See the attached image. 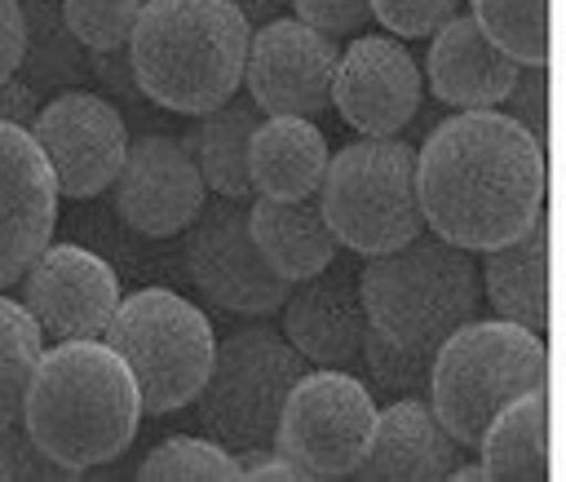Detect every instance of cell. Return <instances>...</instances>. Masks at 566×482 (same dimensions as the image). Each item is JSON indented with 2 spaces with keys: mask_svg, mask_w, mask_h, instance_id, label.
<instances>
[{
  "mask_svg": "<svg viewBox=\"0 0 566 482\" xmlns=\"http://www.w3.org/2000/svg\"><path fill=\"white\" fill-rule=\"evenodd\" d=\"M548 195L544 146L504 111H455L416 150V199L429 234L491 252L517 239Z\"/></svg>",
  "mask_w": 566,
  "mask_h": 482,
  "instance_id": "1",
  "label": "cell"
},
{
  "mask_svg": "<svg viewBox=\"0 0 566 482\" xmlns=\"http://www.w3.org/2000/svg\"><path fill=\"white\" fill-rule=\"evenodd\" d=\"M137 420V380L106 340L40 349L22 394V425L57 464L75 473L111 464L133 442Z\"/></svg>",
  "mask_w": 566,
  "mask_h": 482,
  "instance_id": "2",
  "label": "cell"
},
{
  "mask_svg": "<svg viewBox=\"0 0 566 482\" xmlns=\"http://www.w3.org/2000/svg\"><path fill=\"white\" fill-rule=\"evenodd\" d=\"M252 27L230 0H142L128 35L133 80L172 115H208L243 84Z\"/></svg>",
  "mask_w": 566,
  "mask_h": 482,
  "instance_id": "3",
  "label": "cell"
},
{
  "mask_svg": "<svg viewBox=\"0 0 566 482\" xmlns=\"http://www.w3.org/2000/svg\"><path fill=\"white\" fill-rule=\"evenodd\" d=\"M358 296L367 327L411 349H438L442 336L478 318L482 279L473 252L420 230L402 248L367 256L358 270Z\"/></svg>",
  "mask_w": 566,
  "mask_h": 482,
  "instance_id": "4",
  "label": "cell"
},
{
  "mask_svg": "<svg viewBox=\"0 0 566 482\" xmlns=\"http://www.w3.org/2000/svg\"><path fill=\"white\" fill-rule=\"evenodd\" d=\"M526 389H548L544 336L509 318H469L438 340L424 398L460 447H478L491 416Z\"/></svg>",
  "mask_w": 566,
  "mask_h": 482,
  "instance_id": "5",
  "label": "cell"
},
{
  "mask_svg": "<svg viewBox=\"0 0 566 482\" xmlns=\"http://www.w3.org/2000/svg\"><path fill=\"white\" fill-rule=\"evenodd\" d=\"M318 208L340 248L380 256L424 230L416 199V146L402 137H363L327 155Z\"/></svg>",
  "mask_w": 566,
  "mask_h": 482,
  "instance_id": "6",
  "label": "cell"
},
{
  "mask_svg": "<svg viewBox=\"0 0 566 482\" xmlns=\"http://www.w3.org/2000/svg\"><path fill=\"white\" fill-rule=\"evenodd\" d=\"M102 340L128 363L146 416H168L195 402L217 354L208 314L168 287L119 296Z\"/></svg>",
  "mask_w": 566,
  "mask_h": 482,
  "instance_id": "7",
  "label": "cell"
},
{
  "mask_svg": "<svg viewBox=\"0 0 566 482\" xmlns=\"http://www.w3.org/2000/svg\"><path fill=\"white\" fill-rule=\"evenodd\" d=\"M305 371L310 363L274 327H243L226 336L212 354L203 389L195 394L203 433L226 451L270 447L283 398Z\"/></svg>",
  "mask_w": 566,
  "mask_h": 482,
  "instance_id": "8",
  "label": "cell"
},
{
  "mask_svg": "<svg viewBox=\"0 0 566 482\" xmlns=\"http://www.w3.org/2000/svg\"><path fill=\"white\" fill-rule=\"evenodd\" d=\"M376 429V398L358 371L314 367L283 398L270 447L292 464L296 482L349 478Z\"/></svg>",
  "mask_w": 566,
  "mask_h": 482,
  "instance_id": "9",
  "label": "cell"
},
{
  "mask_svg": "<svg viewBox=\"0 0 566 482\" xmlns=\"http://www.w3.org/2000/svg\"><path fill=\"white\" fill-rule=\"evenodd\" d=\"M186 265L195 287L230 310V314H274L287 296L292 283H283L256 252L252 234H248V199H230V195H212V203L203 199V208L195 212V221L186 226Z\"/></svg>",
  "mask_w": 566,
  "mask_h": 482,
  "instance_id": "10",
  "label": "cell"
},
{
  "mask_svg": "<svg viewBox=\"0 0 566 482\" xmlns=\"http://www.w3.org/2000/svg\"><path fill=\"white\" fill-rule=\"evenodd\" d=\"M27 133L40 146L57 195H71V199L102 195L115 181L128 150L124 115L115 111L111 97L88 88H66L40 102Z\"/></svg>",
  "mask_w": 566,
  "mask_h": 482,
  "instance_id": "11",
  "label": "cell"
},
{
  "mask_svg": "<svg viewBox=\"0 0 566 482\" xmlns=\"http://www.w3.org/2000/svg\"><path fill=\"white\" fill-rule=\"evenodd\" d=\"M336 40L305 27L301 18H274L252 27L243 84L261 115H301L323 119L332 111V75H336Z\"/></svg>",
  "mask_w": 566,
  "mask_h": 482,
  "instance_id": "12",
  "label": "cell"
},
{
  "mask_svg": "<svg viewBox=\"0 0 566 482\" xmlns=\"http://www.w3.org/2000/svg\"><path fill=\"white\" fill-rule=\"evenodd\" d=\"M424 75L398 35H354L332 75V111L363 137H398L420 111Z\"/></svg>",
  "mask_w": 566,
  "mask_h": 482,
  "instance_id": "13",
  "label": "cell"
},
{
  "mask_svg": "<svg viewBox=\"0 0 566 482\" xmlns=\"http://www.w3.org/2000/svg\"><path fill=\"white\" fill-rule=\"evenodd\" d=\"M18 287H22L27 314L53 340H102L119 305L115 270L80 243H49L27 265Z\"/></svg>",
  "mask_w": 566,
  "mask_h": 482,
  "instance_id": "14",
  "label": "cell"
},
{
  "mask_svg": "<svg viewBox=\"0 0 566 482\" xmlns=\"http://www.w3.org/2000/svg\"><path fill=\"white\" fill-rule=\"evenodd\" d=\"M111 186H115V212L137 234H150V239H168L186 230L208 199V186L190 150L164 133L128 142L124 164Z\"/></svg>",
  "mask_w": 566,
  "mask_h": 482,
  "instance_id": "15",
  "label": "cell"
},
{
  "mask_svg": "<svg viewBox=\"0 0 566 482\" xmlns=\"http://www.w3.org/2000/svg\"><path fill=\"white\" fill-rule=\"evenodd\" d=\"M279 310H283V336L310 367H332V371L363 367L367 310L358 296V274L345 261L332 256L318 274L292 283Z\"/></svg>",
  "mask_w": 566,
  "mask_h": 482,
  "instance_id": "16",
  "label": "cell"
},
{
  "mask_svg": "<svg viewBox=\"0 0 566 482\" xmlns=\"http://www.w3.org/2000/svg\"><path fill=\"white\" fill-rule=\"evenodd\" d=\"M57 221L53 172L22 124L0 119V292L49 248Z\"/></svg>",
  "mask_w": 566,
  "mask_h": 482,
  "instance_id": "17",
  "label": "cell"
},
{
  "mask_svg": "<svg viewBox=\"0 0 566 482\" xmlns=\"http://www.w3.org/2000/svg\"><path fill=\"white\" fill-rule=\"evenodd\" d=\"M460 460V442L447 433L429 398H389L376 411L371 442L349 478L358 482H438Z\"/></svg>",
  "mask_w": 566,
  "mask_h": 482,
  "instance_id": "18",
  "label": "cell"
},
{
  "mask_svg": "<svg viewBox=\"0 0 566 482\" xmlns=\"http://www.w3.org/2000/svg\"><path fill=\"white\" fill-rule=\"evenodd\" d=\"M517 66L522 62H513L500 44H491L482 35V27L473 22V13L447 18L429 35V53H424V80H429L433 97L442 106H451V111H486V106H500V97L509 93Z\"/></svg>",
  "mask_w": 566,
  "mask_h": 482,
  "instance_id": "19",
  "label": "cell"
},
{
  "mask_svg": "<svg viewBox=\"0 0 566 482\" xmlns=\"http://www.w3.org/2000/svg\"><path fill=\"white\" fill-rule=\"evenodd\" d=\"M327 137L314 119L301 115H261L248 142V177L256 195L270 199H310L327 172Z\"/></svg>",
  "mask_w": 566,
  "mask_h": 482,
  "instance_id": "20",
  "label": "cell"
},
{
  "mask_svg": "<svg viewBox=\"0 0 566 482\" xmlns=\"http://www.w3.org/2000/svg\"><path fill=\"white\" fill-rule=\"evenodd\" d=\"M248 234H252L261 261L283 283H301V279L318 274L340 252V243H336L323 208L310 203V199H270V195H256L248 203Z\"/></svg>",
  "mask_w": 566,
  "mask_h": 482,
  "instance_id": "21",
  "label": "cell"
},
{
  "mask_svg": "<svg viewBox=\"0 0 566 482\" xmlns=\"http://www.w3.org/2000/svg\"><path fill=\"white\" fill-rule=\"evenodd\" d=\"M482 292L500 318L544 336L548 327V217L539 212L517 239L482 252Z\"/></svg>",
  "mask_w": 566,
  "mask_h": 482,
  "instance_id": "22",
  "label": "cell"
},
{
  "mask_svg": "<svg viewBox=\"0 0 566 482\" xmlns=\"http://www.w3.org/2000/svg\"><path fill=\"white\" fill-rule=\"evenodd\" d=\"M256 124H261L256 102L248 93H234L221 106H212L208 115H199V124L181 137V146L190 150V159H195L203 186H212V195H230V199L252 195L248 142H252Z\"/></svg>",
  "mask_w": 566,
  "mask_h": 482,
  "instance_id": "23",
  "label": "cell"
},
{
  "mask_svg": "<svg viewBox=\"0 0 566 482\" xmlns=\"http://www.w3.org/2000/svg\"><path fill=\"white\" fill-rule=\"evenodd\" d=\"M486 478L500 482H544L548 469V394L526 389L509 398L478 438Z\"/></svg>",
  "mask_w": 566,
  "mask_h": 482,
  "instance_id": "24",
  "label": "cell"
},
{
  "mask_svg": "<svg viewBox=\"0 0 566 482\" xmlns=\"http://www.w3.org/2000/svg\"><path fill=\"white\" fill-rule=\"evenodd\" d=\"M22 4V62L18 80L35 97H53L66 88H80L88 71V49L71 35L57 0H18Z\"/></svg>",
  "mask_w": 566,
  "mask_h": 482,
  "instance_id": "25",
  "label": "cell"
},
{
  "mask_svg": "<svg viewBox=\"0 0 566 482\" xmlns=\"http://www.w3.org/2000/svg\"><path fill=\"white\" fill-rule=\"evenodd\" d=\"M473 22L522 66H548L553 53V0H469Z\"/></svg>",
  "mask_w": 566,
  "mask_h": 482,
  "instance_id": "26",
  "label": "cell"
},
{
  "mask_svg": "<svg viewBox=\"0 0 566 482\" xmlns=\"http://www.w3.org/2000/svg\"><path fill=\"white\" fill-rule=\"evenodd\" d=\"M40 349H44L40 323L27 314L22 301H9L0 292V429L22 416V394Z\"/></svg>",
  "mask_w": 566,
  "mask_h": 482,
  "instance_id": "27",
  "label": "cell"
},
{
  "mask_svg": "<svg viewBox=\"0 0 566 482\" xmlns=\"http://www.w3.org/2000/svg\"><path fill=\"white\" fill-rule=\"evenodd\" d=\"M137 478L142 482H186V478L234 482L239 464H234V451H226L212 438H168L137 464Z\"/></svg>",
  "mask_w": 566,
  "mask_h": 482,
  "instance_id": "28",
  "label": "cell"
},
{
  "mask_svg": "<svg viewBox=\"0 0 566 482\" xmlns=\"http://www.w3.org/2000/svg\"><path fill=\"white\" fill-rule=\"evenodd\" d=\"M363 367H367L371 385L385 398H424L429 394L433 349H411V345H398V340L380 336L376 327H367V336H363Z\"/></svg>",
  "mask_w": 566,
  "mask_h": 482,
  "instance_id": "29",
  "label": "cell"
},
{
  "mask_svg": "<svg viewBox=\"0 0 566 482\" xmlns=\"http://www.w3.org/2000/svg\"><path fill=\"white\" fill-rule=\"evenodd\" d=\"M62 18L71 27V35L88 49V53H106V49H124L133 35V22L142 13V0H57Z\"/></svg>",
  "mask_w": 566,
  "mask_h": 482,
  "instance_id": "30",
  "label": "cell"
},
{
  "mask_svg": "<svg viewBox=\"0 0 566 482\" xmlns=\"http://www.w3.org/2000/svg\"><path fill=\"white\" fill-rule=\"evenodd\" d=\"M71 478H80V473L66 469V464H57V460L27 433L22 416L0 429V482H71Z\"/></svg>",
  "mask_w": 566,
  "mask_h": 482,
  "instance_id": "31",
  "label": "cell"
},
{
  "mask_svg": "<svg viewBox=\"0 0 566 482\" xmlns=\"http://www.w3.org/2000/svg\"><path fill=\"white\" fill-rule=\"evenodd\" d=\"M460 4H464V0H367L371 18H376L389 35H398V40L433 35L447 18L464 13Z\"/></svg>",
  "mask_w": 566,
  "mask_h": 482,
  "instance_id": "32",
  "label": "cell"
},
{
  "mask_svg": "<svg viewBox=\"0 0 566 482\" xmlns=\"http://www.w3.org/2000/svg\"><path fill=\"white\" fill-rule=\"evenodd\" d=\"M495 111L517 119L544 146L548 142V66H517V75H513V84Z\"/></svg>",
  "mask_w": 566,
  "mask_h": 482,
  "instance_id": "33",
  "label": "cell"
},
{
  "mask_svg": "<svg viewBox=\"0 0 566 482\" xmlns=\"http://www.w3.org/2000/svg\"><path fill=\"white\" fill-rule=\"evenodd\" d=\"M296 9V18L323 35H354L371 22L367 0H287Z\"/></svg>",
  "mask_w": 566,
  "mask_h": 482,
  "instance_id": "34",
  "label": "cell"
},
{
  "mask_svg": "<svg viewBox=\"0 0 566 482\" xmlns=\"http://www.w3.org/2000/svg\"><path fill=\"white\" fill-rule=\"evenodd\" d=\"M88 71L106 84V93H119L124 102H146L137 80H133V62H128V49H106V53H88Z\"/></svg>",
  "mask_w": 566,
  "mask_h": 482,
  "instance_id": "35",
  "label": "cell"
},
{
  "mask_svg": "<svg viewBox=\"0 0 566 482\" xmlns=\"http://www.w3.org/2000/svg\"><path fill=\"white\" fill-rule=\"evenodd\" d=\"M234 464H239V478H252V482H296L292 464L274 447H239Z\"/></svg>",
  "mask_w": 566,
  "mask_h": 482,
  "instance_id": "36",
  "label": "cell"
},
{
  "mask_svg": "<svg viewBox=\"0 0 566 482\" xmlns=\"http://www.w3.org/2000/svg\"><path fill=\"white\" fill-rule=\"evenodd\" d=\"M22 62V4L0 0V80H9Z\"/></svg>",
  "mask_w": 566,
  "mask_h": 482,
  "instance_id": "37",
  "label": "cell"
},
{
  "mask_svg": "<svg viewBox=\"0 0 566 482\" xmlns=\"http://www.w3.org/2000/svg\"><path fill=\"white\" fill-rule=\"evenodd\" d=\"M35 111H40V97L18 80V75H9V80H0V119L4 124H31L35 119Z\"/></svg>",
  "mask_w": 566,
  "mask_h": 482,
  "instance_id": "38",
  "label": "cell"
},
{
  "mask_svg": "<svg viewBox=\"0 0 566 482\" xmlns=\"http://www.w3.org/2000/svg\"><path fill=\"white\" fill-rule=\"evenodd\" d=\"M230 4L243 13L248 27H265V22L283 18V9H287V0H230Z\"/></svg>",
  "mask_w": 566,
  "mask_h": 482,
  "instance_id": "39",
  "label": "cell"
},
{
  "mask_svg": "<svg viewBox=\"0 0 566 482\" xmlns=\"http://www.w3.org/2000/svg\"><path fill=\"white\" fill-rule=\"evenodd\" d=\"M447 478H451V482H491L482 464H451V473H447Z\"/></svg>",
  "mask_w": 566,
  "mask_h": 482,
  "instance_id": "40",
  "label": "cell"
}]
</instances>
